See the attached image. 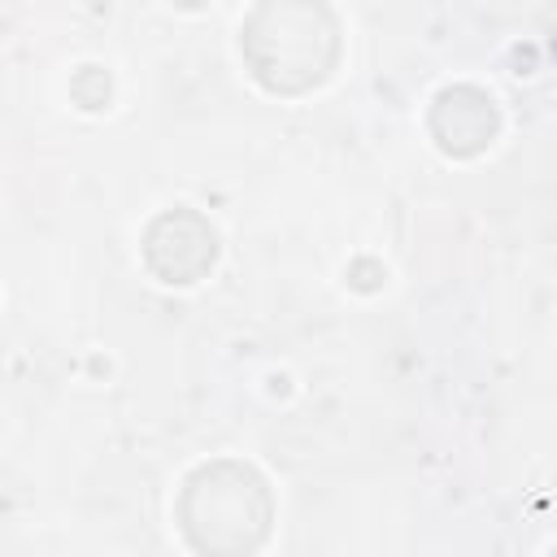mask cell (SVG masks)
I'll list each match as a JSON object with an SVG mask.
<instances>
[{
	"instance_id": "6da1fadb",
	"label": "cell",
	"mask_w": 557,
	"mask_h": 557,
	"mask_svg": "<svg viewBox=\"0 0 557 557\" xmlns=\"http://www.w3.org/2000/svg\"><path fill=\"white\" fill-rule=\"evenodd\" d=\"M239 52L261 87L283 96L309 91L335 65V17L322 0H261L239 26Z\"/></svg>"
},
{
	"instance_id": "7a4b0ae2",
	"label": "cell",
	"mask_w": 557,
	"mask_h": 557,
	"mask_svg": "<svg viewBox=\"0 0 557 557\" xmlns=\"http://www.w3.org/2000/svg\"><path fill=\"white\" fill-rule=\"evenodd\" d=\"M183 531L191 548L205 553H248L265 540L270 527V492L257 470L239 461H213L200 466L178 500Z\"/></svg>"
},
{
	"instance_id": "3957f363",
	"label": "cell",
	"mask_w": 557,
	"mask_h": 557,
	"mask_svg": "<svg viewBox=\"0 0 557 557\" xmlns=\"http://www.w3.org/2000/svg\"><path fill=\"white\" fill-rule=\"evenodd\" d=\"M435 109L453 113L448 126H435L440 148L453 152V157H470V152H479V148L496 135V109H492V100H487L483 91H474V87H448V91H440Z\"/></svg>"
}]
</instances>
